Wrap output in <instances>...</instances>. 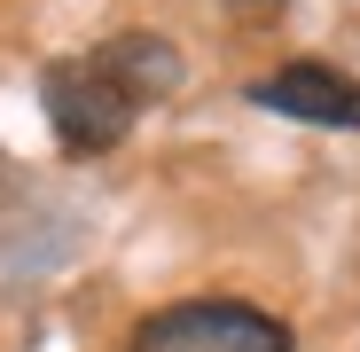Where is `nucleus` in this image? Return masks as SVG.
Wrapping results in <instances>:
<instances>
[{
	"label": "nucleus",
	"instance_id": "f257e3e1",
	"mask_svg": "<svg viewBox=\"0 0 360 352\" xmlns=\"http://www.w3.org/2000/svg\"><path fill=\"white\" fill-rule=\"evenodd\" d=\"M39 102H47V126H55V141H63L71 157H102V149H117L134 133V94L117 86L94 55H63V63H47L39 71Z\"/></svg>",
	"mask_w": 360,
	"mask_h": 352
},
{
	"label": "nucleus",
	"instance_id": "f03ea898",
	"mask_svg": "<svg viewBox=\"0 0 360 352\" xmlns=\"http://www.w3.org/2000/svg\"><path fill=\"white\" fill-rule=\"evenodd\" d=\"M134 352H290V329L235 298H188L134 329Z\"/></svg>",
	"mask_w": 360,
	"mask_h": 352
},
{
	"label": "nucleus",
	"instance_id": "7ed1b4c3",
	"mask_svg": "<svg viewBox=\"0 0 360 352\" xmlns=\"http://www.w3.org/2000/svg\"><path fill=\"white\" fill-rule=\"evenodd\" d=\"M266 110H282V117H306V126H345V133H360V79H345V71H329V63H282L274 79H259L251 86Z\"/></svg>",
	"mask_w": 360,
	"mask_h": 352
},
{
	"label": "nucleus",
	"instance_id": "20e7f679",
	"mask_svg": "<svg viewBox=\"0 0 360 352\" xmlns=\"http://www.w3.org/2000/svg\"><path fill=\"white\" fill-rule=\"evenodd\" d=\"M94 63H102L117 86H126L134 102H165V94L180 86V47H172L165 32H117V39L94 55Z\"/></svg>",
	"mask_w": 360,
	"mask_h": 352
},
{
	"label": "nucleus",
	"instance_id": "39448f33",
	"mask_svg": "<svg viewBox=\"0 0 360 352\" xmlns=\"http://www.w3.org/2000/svg\"><path fill=\"white\" fill-rule=\"evenodd\" d=\"M290 8V0H227V16H243V24H274Z\"/></svg>",
	"mask_w": 360,
	"mask_h": 352
}]
</instances>
